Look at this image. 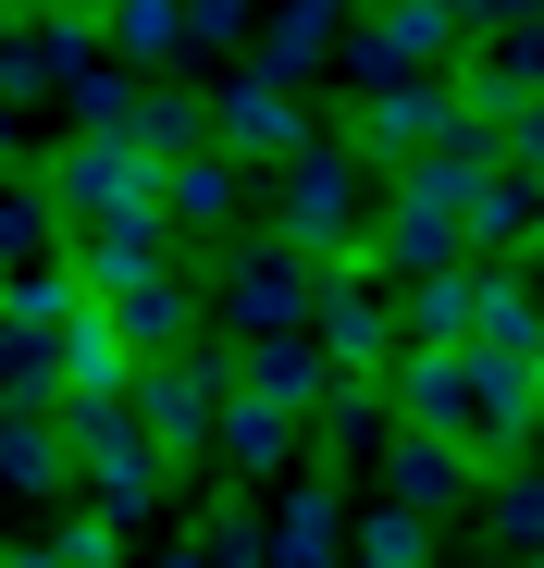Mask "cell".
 <instances>
[{
    "mask_svg": "<svg viewBox=\"0 0 544 568\" xmlns=\"http://www.w3.org/2000/svg\"><path fill=\"white\" fill-rule=\"evenodd\" d=\"M38 199H50V223H137V211H161V173L124 149V136H74V149H50V185H38Z\"/></svg>",
    "mask_w": 544,
    "mask_h": 568,
    "instance_id": "6da1fadb",
    "label": "cell"
},
{
    "mask_svg": "<svg viewBox=\"0 0 544 568\" xmlns=\"http://www.w3.org/2000/svg\"><path fill=\"white\" fill-rule=\"evenodd\" d=\"M62 445H74L87 483H100V519H137V507L173 495V457L124 420V396H112V408H62Z\"/></svg>",
    "mask_w": 544,
    "mask_h": 568,
    "instance_id": "7a4b0ae2",
    "label": "cell"
},
{
    "mask_svg": "<svg viewBox=\"0 0 544 568\" xmlns=\"http://www.w3.org/2000/svg\"><path fill=\"white\" fill-rule=\"evenodd\" d=\"M211 408H223V346H161V358H137V384H124V420H137L161 457L199 445Z\"/></svg>",
    "mask_w": 544,
    "mask_h": 568,
    "instance_id": "3957f363",
    "label": "cell"
},
{
    "mask_svg": "<svg viewBox=\"0 0 544 568\" xmlns=\"http://www.w3.org/2000/svg\"><path fill=\"white\" fill-rule=\"evenodd\" d=\"M298 334L322 346L334 384H372V371L396 358V310H384V297H359L346 272H334V284H310V322H298Z\"/></svg>",
    "mask_w": 544,
    "mask_h": 568,
    "instance_id": "277c9868",
    "label": "cell"
},
{
    "mask_svg": "<svg viewBox=\"0 0 544 568\" xmlns=\"http://www.w3.org/2000/svg\"><path fill=\"white\" fill-rule=\"evenodd\" d=\"M445 50H459V26H445L433 0H384V13H359V26H346V62L372 74V87H421Z\"/></svg>",
    "mask_w": 544,
    "mask_h": 568,
    "instance_id": "5b68a950",
    "label": "cell"
},
{
    "mask_svg": "<svg viewBox=\"0 0 544 568\" xmlns=\"http://www.w3.org/2000/svg\"><path fill=\"white\" fill-rule=\"evenodd\" d=\"M346 235H359V161H334V149H298V161H285V247H298V260H310V247L359 260Z\"/></svg>",
    "mask_w": 544,
    "mask_h": 568,
    "instance_id": "8992f818",
    "label": "cell"
},
{
    "mask_svg": "<svg viewBox=\"0 0 544 568\" xmlns=\"http://www.w3.org/2000/svg\"><path fill=\"white\" fill-rule=\"evenodd\" d=\"M298 149H322V136H310V112L285 100V87L235 74L223 100H211V161H298Z\"/></svg>",
    "mask_w": 544,
    "mask_h": 568,
    "instance_id": "52a82bcc",
    "label": "cell"
},
{
    "mask_svg": "<svg viewBox=\"0 0 544 568\" xmlns=\"http://www.w3.org/2000/svg\"><path fill=\"white\" fill-rule=\"evenodd\" d=\"M384 507H409V519H459V507H471V457L433 445V433H384Z\"/></svg>",
    "mask_w": 544,
    "mask_h": 568,
    "instance_id": "ba28073f",
    "label": "cell"
},
{
    "mask_svg": "<svg viewBox=\"0 0 544 568\" xmlns=\"http://www.w3.org/2000/svg\"><path fill=\"white\" fill-rule=\"evenodd\" d=\"M62 272H74V297H100V310H112L124 284H149V272H161V211H137V223H87Z\"/></svg>",
    "mask_w": 544,
    "mask_h": 568,
    "instance_id": "9c48e42d",
    "label": "cell"
},
{
    "mask_svg": "<svg viewBox=\"0 0 544 568\" xmlns=\"http://www.w3.org/2000/svg\"><path fill=\"white\" fill-rule=\"evenodd\" d=\"M223 310H235V334H298V322H310V260H298V247H272V260H235Z\"/></svg>",
    "mask_w": 544,
    "mask_h": 568,
    "instance_id": "30bf717a",
    "label": "cell"
},
{
    "mask_svg": "<svg viewBox=\"0 0 544 568\" xmlns=\"http://www.w3.org/2000/svg\"><path fill=\"white\" fill-rule=\"evenodd\" d=\"M260 568H346V507H334V483H298V495H285V519L260 531Z\"/></svg>",
    "mask_w": 544,
    "mask_h": 568,
    "instance_id": "8fae6325",
    "label": "cell"
},
{
    "mask_svg": "<svg viewBox=\"0 0 544 568\" xmlns=\"http://www.w3.org/2000/svg\"><path fill=\"white\" fill-rule=\"evenodd\" d=\"M124 149H137L149 173L199 161V149H211V100H187V87H137V112H124Z\"/></svg>",
    "mask_w": 544,
    "mask_h": 568,
    "instance_id": "7c38bea8",
    "label": "cell"
},
{
    "mask_svg": "<svg viewBox=\"0 0 544 568\" xmlns=\"http://www.w3.org/2000/svg\"><path fill=\"white\" fill-rule=\"evenodd\" d=\"M322 384H334V371H322V346L310 334H248V384L235 396H260V408H322Z\"/></svg>",
    "mask_w": 544,
    "mask_h": 568,
    "instance_id": "4fadbf2b",
    "label": "cell"
},
{
    "mask_svg": "<svg viewBox=\"0 0 544 568\" xmlns=\"http://www.w3.org/2000/svg\"><path fill=\"white\" fill-rule=\"evenodd\" d=\"M433 136H445V87H384V100L359 112V136H346V161H359V149H372V161H421Z\"/></svg>",
    "mask_w": 544,
    "mask_h": 568,
    "instance_id": "5bb4252c",
    "label": "cell"
},
{
    "mask_svg": "<svg viewBox=\"0 0 544 568\" xmlns=\"http://www.w3.org/2000/svg\"><path fill=\"white\" fill-rule=\"evenodd\" d=\"M334 38H346V0H285L272 38H260V87H285V100H298V74H310Z\"/></svg>",
    "mask_w": 544,
    "mask_h": 568,
    "instance_id": "9a60e30c",
    "label": "cell"
},
{
    "mask_svg": "<svg viewBox=\"0 0 544 568\" xmlns=\"http://www.w3.org/2000/svg\"><path fill=\"white\" fill-rule=\"evenodd\" d=\"M112 334H124L137 358H161V346H199V297H187L173 272H149V284H124V297H112Z\"/></svg>",
    "mask_w": 544,
    "mask_h": 568,
    "instance_id": "2e32d148",
    "label": "cell"
},
{
    "mask_svg": "<svg viewBox=\"0 0 544 568\" xmlns=\"http://www.w3.org/2000/svg\"><path fill=\"white\" fill-rule=\"evenodd\" d=\"M211 433H223V457L248 469V483H272V469L298 457V420H285V408H260V396H235V384H223V408H211Z\"/></svg>",
    "mask_w": 544,
    "mask_h": 568,
    "instance_id": "e0dca14e",
    "label": "cell"
},
{
    "mask_svg": "<svg viewBox=\"0 0 544 568\" xmlns=\"http://www.w3.org/2000/svg\"><path fill=\"white\" fill-rule=\"evenodd\" d=\"M396 346L459 358V346H471V272H421V284H409V310H396Z\"/></svg>",
    "mask_w": 544,
    "mask_h": 568,
    "instance_id": "ac0fdd59",
    "label": "cell"
},
{
    "mask_svg": "<svg viewBox=\"0 0 544 568\" xmlns=\"http://www.w3.org/2000/svg\"><path fill=\"white\" fill-rule=\"evenodd\" d=\"M100 50H112L124 74H161L173 50H187V0H112V26H100Z\"/></svg>",
    "mask_w": 544,
    "mask_h": 568,
    "instance_id": "d6986e66",
    "label": "cell"
},
{
    "mask_svg": "<svg viewBox=\"0 0 544 568\" xmlns=\"http://www.w3.org/2000/svg\"><path fill=\"white\" fill-rule=\"evenodd\" d=\"M0 483H13V495H38V483H74V445H62V408L50 420H0Z\"/></svg>",
    "mask_w": 544,
    "mask_h": 568,
    "instance_id": "ffe728a7",
    "label": "cell"
},
{
    "mask_svg": "<svg viewBox=\"0 0 544 568\" xmlns=\"http://www.w3.org/2000/svg\"><path fill=\"white\" fill-rule=\"evenodd\" d=\"M161 223H235V161H173L161 173Z\"/></svg>",
    "mask_w": 544,
    "mask_h": 568,
    "instance_id": "44dd1931",
    "label": "cell"
},
{
    "mask_svg": "<svg viewBox=\"0 0 544 568\" xmlns=\"http://www.w3.org/2000/svg\"><path fill=\"white\" fill-rule=\"evenodd\" d=\"M50 235H62V223H50L38 185H0V272H38V260H50Z\"/></svg>",
    "mask_w": 544,
    "mask_h": 568,
    "instance_id": "7402d4cb",
    "label": "cell"
},
{
    "mask_svg": "<svg viewBox=\"0 0 544 568\" xmlns=\"http://www.w3.org/2000/svg\"><path fill=\"white\" fill-rule=\"evenodd\" d=\"M433 519H409V507H384V519H359V568H433Z\"/></svg>",
    "mask_w": 544,
    "mask_h": 568,
    "instance_id": "603a6c76",
    "label": "cell"
},
{
    "mask_svg": "<svg viewBox=\"0 0 544 568\" xmlns=\"http://www.w3.org/2000/svg\"><path fill=\"white\" fill-rule=\"evenodd\" d=\"M124 112H137V74H124V62H87V74H74V124H87V136H124Z\"/></svg>",
    "mask_w": 544,
    "mask_h": 568,
    "instance_id": "cb8c5ba5",
    "label": "cell"
},
{
    "mask_svg": "<svg viewBox=\"0 0 544 568\" xmlns=\"http://www.w3.org/2000/svg\"><path fill=\"white\" fill-rule=\"evenodd\" d=\"M38 87H62V74H50L38 26H26V38H0V112H13V100H38Z\"/></svg>",
    "mask_w": 544,
    "mask_h": 568,
    "instance_id": "d4e9b609",
    "label": "cell"
},
{
    "mask_svg": "<svg viewBox=\"0 0 544 568\" xmlns=\"http://www.w3.org/2000/svg\"><path fill=\"white\" fill-rule=\"evenodd\" d=\"M199 568H260V519H248V507H223V519H211V556H199Z\"/></svg>",
    "mask_w": 544,
    "mask_h": 568,
    "instance_id": "484cf974",
    "label": "cell"
},
{
    "mask_svg": "<svg viewBox=\"0 0 544 568\" xmlns=\"http://www.w3.org/2000/svg\"><path fill=\"white\" fill-rule=\"evenodd\" d=\"M187 38H199V50H235V38H248V0H187Z\"/></svg>",
    "mask_w": 544,
    "mask_h": 568,
    "instance_id": "4316f807",
    "label": "cell"
},
{
    "mask_svg": "<svg viewBox=\"0 0 544 568\" xmlns=\"http://www.w3.org/2000/svg\"><path fill=\"white\" fill-rule=\"evenodd\" d=\"M495 531H507V544H532V531H544V495L520 483V469H507V483H495Z\"/></svg>",
    "mask_w": 544,
    "mask_h": 568,
    "instance_id": "83f0119b",
    "label": "cell"
},
{
    "mask_svg": "<svg viewBox=\"0 0 544 568\" xmlns=\"http://www.w3.org/2000/svg\"><path fill=\"white\" fill-rule=\"evenodd\" d=\"M0 161H13V112H0Z\"/></svg>",
    "mask_w": 544,
    "mask_h": 568,
    "instance_id": "f1b7e54d",
    "label": "cell"
},
{
    "mask_svg": "<svg viewBox=\"0 0 544 568\" xmlns=\"http://www.w3.org/2000/svg\"><path fill=\"white\" fill-rule=\"evenodd\" d=\"M161 568H199V556H161Z\"/></svg>",
    "mask_w": 544,
    "mask_h": 568,
    "instance_id": "f546056e",
    "label": "cell"
}]
</instances>
